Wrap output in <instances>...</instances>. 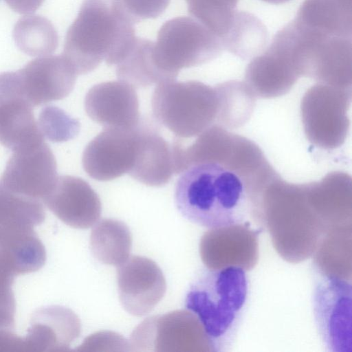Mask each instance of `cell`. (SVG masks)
I'll return each instance as SVG.
<instances>
[{
    "label": "cell",
    "instance_id": "cell-20",
    "mask_svg": "<svg viewBox=\"0 0 352 352\" xmlns=\"http://www.w3.org/2000/svg\"><path fill=\"white\" fill-rule=\"evenodd\" d=\"M13 38L19 49L32 56H48L58 45V36L53 24L38 15L25 16L15 24Z\"/></svg>",
    "mask_w": 352,
    "mask_h": 352
},
{
    "label": "cell",
    "instance_id": "cell-11",
    "mask_svg": "<svg viewBox=\"0 0 352 352\" xmlns=\"http://www.w3.org/2000/svg\"><path fill=\"white\" fill-rule=\"evenodd\" d=\"M25 98L16 72L0 74V144L15 150L44 140Z\"/></svg>",
    "mask_w": 352,
    "mask_h": 352
},
{
    "label": "cell",
    "instance_id": "cell-23",
    "mask_svg": "<svg viewBox=\"0 0 352 352\" xmlns=\"http://www.w3.org/2000/svg\"><path fill=\"white\" fill-rule=\"evenodd\" d=\"M120 1L126 12L136 23L143 19L158 17L166 10L170 1V0Z\"/></svg>",
    "mask_w": 352,
    "mask_h": 352
},
{
    "label": "cell",
    "instance_id": "cell-9",
    "mask_svg": "<svg viewBox=\"0 0 352 352\" xmlns=\"http://www.w3.org/2000/svg\"><path fill=\"white\" fill-rule=\"evenodd\" d=\"M119 299L129 314L141 317L148 314L163 298L166 283L160 267L141 256L129 258L118 267Z\"/></svg>",
    "mask_w": 352,
    "mask_h": 352
},
{
    "label": "cell",
    "instance_id": "cell-7",
    "mask_svg": "<svg viewBox=\"0 0 352 352\" xmlns=\"http://www.w3.org/2000/svg\"><path fill=\"white\" fill-rule=\"evenodd\" d=\"M351 284L319 273L313 292V311L318 334L331 352H351Z\"/></svg>",
    "mask_w": 352,
    "mask_h": 352
},
{
    "label": "cell",
    "instance_id": "cell-12",
    "mask_svg": "<svg viewBox=\"0 0 352 352\" xmlns=\"http://www.w3.org/2000/svg\"><path fill=\"white\" fill-rule=\"evenodd\" d=\"M16 73L22 92L33 107L66 98L78 76L63 54L35 58Z\"/></svg>",
    "mask_w": 352,
    "mask_h": 352
},
{
    "label": "cell",
    "instance_id": "cell-16",
    "mask_svg": "<svg viewBox=\"0 0 352 352\" xmlns=\"http://www.w3.org/2000/svg\"><path fill=\"white\" fill-rule=\"evenodd\" d=\"M351 0H305L294 19L316 32L351 37Z\"/></svg>",
    "mask_w": 352,
    "mask_h": 352
},
{
    "label": "cell",
    "instance_id": "cell-15",
    "mask_svg": "<svg viewBox=\"0 0 352 352\" xmlns=\"http://www.w3.org/2000/svg\"><path fill=\"white\" fill-rule=\"evenodd\" d=\"M48 196L51 207L75 228H91L100 217V199L82 178L72 175L58 177Z\"/></svg>",
    "mask_w": 352,
    "mask_h": 352
},
{
    "label": "cell",
    "instance_id": "cell-25",
    "mask_svg": "<svg viewBox=\"0 0 352 352\" xmlns=\"http://www.w3.org/2000/svg\"><path fill=\"white\" fill-rule=\"evenodd\" d=\"M5 1L14 12L29 14L34 12L42 5L44 0H5Z\"/></svg>",
    "mask_w": 352,
    "mask_h": 352
},
{
    "label": "cell",
    "instance_id": "cell-5",
    "mask_svg": "<svg viewBox=\"0 0 352 352\" xmlns=\"http://www.w3.org/2000/svg\"><path fill=\"white\" fill-rule=\"evenodd\" d=\"M151 99L153 116L179 138L201 132L212 113L210 88L194 81L167 80L156 85Z\"/></svg>",
    "mask_w": 352,
    "mask_h": 352
},
{
    "label": "cell",
    "instance_id": "cell-18",
    "mask_svg": "<svg viewBox=\"0 0 352 352\" xmlns=\"http://www.w3.org/2000/svg\"><path fill=\"white\" fill-rule=\"evenodd\" d=\"M153 44L150 40L135 36L124 57L116 65V76L120 80L135 88H145L170 80L154 62Z\"/></svg>",
    "mask_w": 352,
    "mask_h": 352
},
{
    "label": "cell",
    "instance_id": "cell-24",
    "mask_svg": "<svg viewBox=\"0 0 352 352\" xmlns=\"http://www.w3.org/2000/svg\"><path fill=\"white\" fill-rule=\"evenodd\" d=\"M84 351H131L128 340L118 333L100 331L89 336L82 344Z\"/></svg>",
    "mask_w": 352,
    "mask_h": 352
},
{
    "label": "cell",
    "instance_id": "cell-13",
    "mask_svg": "<svg viewBox=\"0 0 352 352\" xmlns=\"http://www.w3.org/2000/svg\"><path fill=\"white\" fill-rule=\"evenodd\" d=\"M135 87L122 80L93 86L85 98L87 116L104 128L133 129L140 120Z\"/></svg>",
    "mask_w": 352,
    "mask_h": 352
},
{
    "label": "cell",
    "instance_id": "cell-17",
    "mask_svg": "<svg viewBox=\"0 0 352 352\" xmlns=\"http://www.w3.org/2000/svg\"><path fill=\"white\" fill-rule=\"evenodd\" d=\"M89 243L93 255L100 262L118 267L129 258L132 235L124 222L102 219L94 226Z\"/></svg>",
    "mask_w": 352,
    "mask_h": 352
},
{
    "label": "cell",
    "instance_id": "cell-14",
    "mask_svg": "<svg viewBox=\"0 0 352 352\" xmlns=\"http://www.w3.org/2000/svg\"><path fill=\"white\" fill-rule=\"evenodd\" d=\"M135 130V159L128 174L149 186H164L174 173L171 145L160 135L159 127L151 120H140Z\"/></svg>",
    "mask_w": 352,
    "mask_h": 352
},
{
    "label": "cell",
    "instance_id": "cell-22",
    "mask_svg": "<svg viewBox=\"0 0 352 352\" xmlns=\"http://www.w3.org/2000/svg\"><path fill=\"white\" fill-rule=\"evenodd\" d=\"M37 124L43 138L52 142H63L74 139L80 129L78 120L54 106L42 109Z\"/></svg>",
    "mask_w": 352,
    "mask_h": 352
},
{
    "label": "cell",
    "instance_id": "cell-1",
    "mask_svg": "<svg viewBox=\"0 0 352 352\" xmlns=\"http://www.w3.org/2000/svg\"><path fill=\"white\" fill-rule=\"evenodd\" d=\"M175 201L185 218L211 229L242 224L255 206L245 179L219 162L216 155L182 173Z\"/></svg>",
    "mask_w": 352,
    "mask_h": 352
},
{
    "label": "cell",
    "instance_id": "cell-10",
    "mask_svg": "<svg viewBox=\"0 0 352 352\" xmlns=\"http://www.w3.org/2000/svg\"><path fill=\"white\" fill-rule=\"evenodd\" d=\"M135 127L104 128L89 142L82 153V164L89 177L104 182L129 173L135 155Z\"/></svg>",
    "mask_w": 352,
    "mask_h": 352
},
{
    "label": "cell",
    "instance_id": "cell-26",
    "mask_svg": "<svg viewBox=\"0 0 352 352\" xmlns=\"http://www.w3.org/2000/svg\"><path fill=\"white\" fill-rule=\"evenodd\" d=\"M263 1L267 2L271 4H282L288 2L291 0H262Z\"/></svg>",
    "mask_w": 352,
    "mask_h": 352
},
{
    "label": "cell",
    "instance_id": "cell-6",
    "mask_svg": "<svg viewBox=\"0 0 352 352\" xmlns=\"http://www.w3.org/2000/svg\"><path fill=\"white\" fill-rule=\"evenodd\" d=\"M129 341L130 350L135 351L211 350L199 319L190 311L183 309L147 318L135 329Z\"/></svg>",
    "mask_w": 352,
    "mask_h": 352
},
{
    "label": "cell",
    "instance_id": "cell-19",
    "mask_svg": "<svg viewBox=\"0 0 352 352\" xmlns=\"http://www.w3.org/2000/svg\"><path fill=\"white\" fill-rule=\"evenodd\" d=\"M267 39V29L256 16L249 12H235L221 41L223 47L230 52L242 58H248L263 50Z\"/></svg>",
    "mask_w": 352,
    "mask_h": 352
},
{
    "label": "cell",
    "instance_id": "cell-4",
    "mask_svg": "<svg viewBox=\"0 0 352 352\" xmlns=\"http://www.w3.org/2000/svg\"><path fill=\"white\" fill-rule=\"evenodd\" d=\"M220 38L200 21L178 16L166 21L153 44V57L168 80H175L184 68L197 66L219 56L223 50Z\"/></svg>",
    "mask_w": 352,
    "mask_h": 352
},
{
    "label": "cell",
    "instance_id": "cell-8",
    "mask_svg": "<svg viewBox=\"0 0 352 352\" xmlns=\"http://www.w3.org/2000/svg\"><path fill=\"white\" fill-rule=\"evenodd\" d=\"M58 178L55 157L41 140L13 151L0 178V185L13 193L47 194Z\"/></svg>",
    "mask_w": 352,
    "mask_h": 352
},
{
    "label": "cell",
    "instance_id": "cell-3",
    "mask_svg": "<svg viewBox=\"0 0 352 352\" xmlns=\"http://www.w3.org/2000/svg\"><path fill=\"white\" fill-rule=\"evenodd\" d=\"M248 294L247 274L238 266L209 268L191 286L186 307L201 322L212 351H225L232 346Z\"/></svg>",
    "mask_w": 352,
    "mask_h": 352
},
{
    "label": "cell",
    "instance_id": "cell-21",
    "mask_svg": "<svg viewBox=\"0 0 352 352\" xmlns=\"http://www.w3.org/2000/svg\"><path fill=\"white\" fill-rule=\"evenodd\" d=\"M188 10L220 39L227 32L233 19L239 0H186Z\"/></svg>",
    "mask_w": 352,
    "mask_h": 352
},
{
    "label": "cell",
    "instance_id": "cell-2",
    "mask_svg": "<svg viewBox=\"0 0 352 352\" xmlns=\"http://www.w3.org/2000/svg\"><path fill=\"white\" fill-rule=\"evenodd\" d=\"M135 23L120 0H84L67 32L63 55L77 75L92 72L102 60L116 65L135 38Z\"/></svg>",
    "mask_w": 352,
    "mask_h": 352
}]
</instances>
